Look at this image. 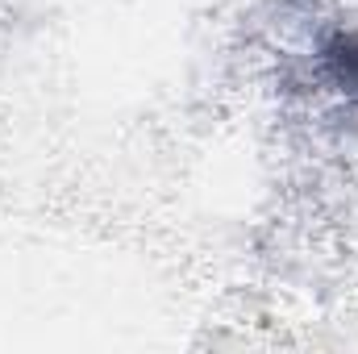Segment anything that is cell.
<instances>
[{"instance_id": "1", "label": "cell", "mask_w": 358, "mask_h": 354, "mask_svg": "<svg viewBox=\"0 0 358 354\" xmlns=\"http://www.w3.org/2000/svg\"><path fill=\"white\" fill-rule=\"evenodd\" d=\"M313 76H317V84L329 96H338L342 104H355L358 108V29L338 25V29H329L317 42Z\"/></svg>"}]
</instances>
